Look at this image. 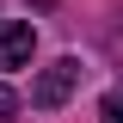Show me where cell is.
Wrapping results in <instances>:
<instances>
[{
  "mask_svg": "<svg viewBox=\"0 0 123 123\" xmlns=\"http://www.w3.org/2000/svg\"><path fill=\"white\" fill-rule=\"evenodd\" d=\"M80 74H86V68H80L74 55H62V62H49L43 74L31 80V105H37V111H55V105H68V92L80 86Z\"/></svg>",
  "mask_w": 123,
  "mask_h": 123,
  "instance_id": "1",
  "label": "cell"
},
{
  "mask_svg": "<svg viewBox=\"0 0 123 123\" xmlns=\"http://www.w3.org/2000/svg\"><path fill=\"white\" fill-rule=\"evenodd\" d=\"M98 123H123V86L105 92V105H98Z\"/></svg>",
  "mask_w": 123,
  "mask_h": 123,
  "instance_id": "3",
  "label": "cell"
},
{
  "mask_svg": "<svg viewBox=\"0 0 123 123\" xmlns=\"http://www.w3.org/2000/svg\"><path fill=\"white\" fill-rule=\"evenodd\" d=\"M37 55V25L31 18H0V68H25Z\"/></svg>",
  "mask_w": 123,
  "mask_h": 123,
  "instance_id": "2",
  "label": "cell"
},
{
  "mask_svg": "<svg viewBox=\"0 0 123 123\" xmlns=\"http://www.w3.org/2000/svg\"><path fill=\"white\" fill-rule=\"evenodd\" d=\"M12 117H18V92H12V86H0V123H12Z\"/></svg>",
  "mask_w": 123,
  "mask_h": 123,
  "instance_id": "4",
  "label": "cell"
}]
</instances>
